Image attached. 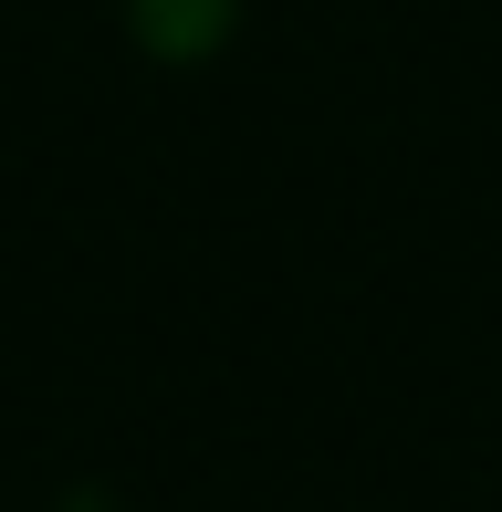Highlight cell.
<instances>
[{"label":"cell","mask_w":502,"mask_h":512,"mask_svg":"<svg viewBox=\"0 0 502 512\" xmlns=\"http://www.w3.org/2000/svg\"><path fill=\"white\" fill-rule=\"evenodd\" d=\"M63 512H105V502H63Z\"/></svg>","instance_id":"2"},{"label":"cell","mask_w":502,"mask_h":512,"mask_svg":"<svg viewBox=\"0 0 502 512\" xmlns=\"http://www.w3.org/2000/svg\"><path fill=\"white\" fill-rule=\"evenodd\" d=\"M220 21H231V0H136V32L157 53H210Z\"/></svg>","instance_id":"1"}]
</instances>
